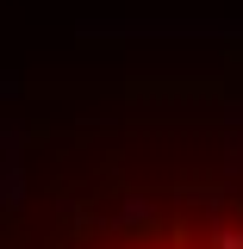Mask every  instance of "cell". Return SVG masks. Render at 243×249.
Returning <instances> with one entry per match:
<instances>
[{
	"mask_svg": "<svg viewBox=\"0 0 243 249\" xmlns=\"http://www.w3.org/2000/svg\"><path fill=\"white\" fill-rule=\"evenodd\" d=\"M0 249H243V93L88 137Z\"/></svg>",
	"mask_w": 243,
	"mask_h": 249,
	"instance_id": "1",
	"label": "cell"
}]
</instances>
